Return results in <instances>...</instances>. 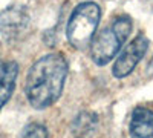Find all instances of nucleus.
Instances as JSON below:
<instances>
[{
  "label": "nucleus",
  "instance_id": "7ed1b4c3",
  "mask_svg": "<svg viewBox=\"0 0 153 138\" xmlns=\"http://www.w3.org/2000/svg\"><path fill=\"white\" fill-rule=\"evenodd\" d=\"M101 19V9L94 2L80 3L69 17L66 35L74 48H84L91 45Z\"/></svg>",
  "mask_w": 153,
  "mask_h": 138
},
{
  "label": "nucleus",
  "instance_id": "20e7f679",
  "mask_svg": "<svg viewBox=\"0 0 153 138\" xmlns=\"http://www.w3.org/2000/svg\"><path fill=\"white\" fill-rule=\"evenodd\" d=\"M147 48H149V39L144 34H138L135 39L123 49V52L120 54L117 61H115L113 69H112L113 77L124 78L129 74H132L133 69L136 68V65L146 55Z\"/></svg>",
  "mask_w": 153,
  "mask_h": 138
},
{
  "label": "nucleus",
  "instance_id": "39448f33",
  "mask_svg": "<svg viewBox=\"0 0 153 138\" xmlns=\"http://www.w3.org/2000/svg\"><path fill=\"white\" fill-rule=\"evenodd\" d=\"M29 16L23 6H8L0 12V32L6 42H16L25 34Z\"/></svg>",
  "mask_w": 153,
  "mask_h": 138
},
{
  "label": "nucleus",
  "instance_id": "423d86ee",
  "mask_svg": "<svg viewBox=\"0 0 153 138\" xmlns=\"http://www.w3.org/2000/svg\"><path fill=\"white\" fill-rule=\"evenodd\" d=\"M132 138H153V110L144 106L133 109L130 117Z\"/></svg>",
  "mask_w": 153,
  "mask_h": 138
},
{
  "label": "nucleus",
  "instance_id": "6e6552de",
  "mask_svg": "<svg viewBox=\"0 0 153 138\" xmlns=\"http://www.w3.org/2000/svg\"><path fill=\"white\" fill-rule=\"evenodd\" d=\"M100 126V118L95 112L83 110L76 115L72 121V135L75 138H92Z\"/></svg>",
  "mask_w": 153,
  "mask_h": 138
},
{
  "label": "nucleus",
  "instance_id": "f257e3e1",
  "mask_svg": "<svg viewBox=\"0 0 153 138\" xmlns=\"http://www.w3.org/2000/svg\"><path fill=\"white\" fill-rule=\"evenodd\" d=\"M68 77V61L58 52H52L38 58L31 66L25 94L35 109H46L60 98Z\"/></svg>",
  "mask_w": 153,
  "mask_h": 138
},
{
  "label": "nucleus",
  "instance_id": "9d476101",
  "mask_svg": "<svg viewBox=\"0 0 153 138\" xmlns=\"http://www.w3.org/2000/svg\"><path fill=\"white\" fill-rule=\"evenodd\" d=\"M149 71H150V72H153V58H152V61L149 63Z\"/></svg>",
  "mask_w": 153,
  "mask_h": 138
},
{
  "label": "nucleus",
  "instance_id": "1a4fd4ad",
  "mask_svg": "<svg viewBox=\"0 0 153 138\" xmlns=\"http://www.w3.org/2000/svg\"><path fill=\"white\" fill-rule=\"evenodd\" d=\"M20 138H48V131L40 123H29L23 129Z\"/></svg>",
  "mask_w": 153,
  "mask_h": 138
},
{
  "label": "nucleus",
  "instance_id": "0eeeda50",
  "mask_svg": "<svg viewBox=\"0 0 153 138\" xmlns=\"http://www.w3.org/2000/svg\"><path fill=\"white\" fill-rule=\"evenodd\" d=\"M19 75V65L16 61H0V110L11 98Z\"/></svg>",
  "mask_w": 153,
  "mask_h": 138
},
{
  "label": "nucleus",
  "instance_id": "f03ea898",
  "mask_svg": "<svg viewBox=\"0 0 153 138\" xmlns=\"http://www.w3.org/2000/svg\"><path fill=\"white\" fill-rule=\"evenodd\" d=\"M132 32V19L129 16H120L112 25L100 31L91 42V57L94 63L104 66L117 57L123 43Z\"/></svg>",
  "mask_w": 153,
  "mask_h": 138
}]
</instances>
